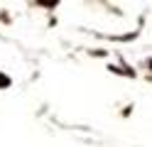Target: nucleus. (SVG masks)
Instances as JSON below:
<instances>
[{"label":"nucleus","mask_w":152,"mask_h":147,"mask_svg":"<svg viewBox=\"0 0 152 147\" xmlns=\"http://www.w3.org/2000/svg\"><path fill=\"white\" fill-rule=\"evenodd\" d=\"M150 66H152V61H150Z\"/></svg>","instance_id":"f03ea898"},{"label":"nucleus","mask_w":152,"mask_h":147,"mask_svg":"<svg viewBox=\"0 0 152 147\" xmlns=\"http://www.w3.org/2000/svg\"><path fill=\"white\" fill-rule=\"evenodd\" d=\"M7 86H10V78H7V76H3V74H0V88H7Z\"/></svg>","instance_id":"f257e3e1"}]
</instances>
